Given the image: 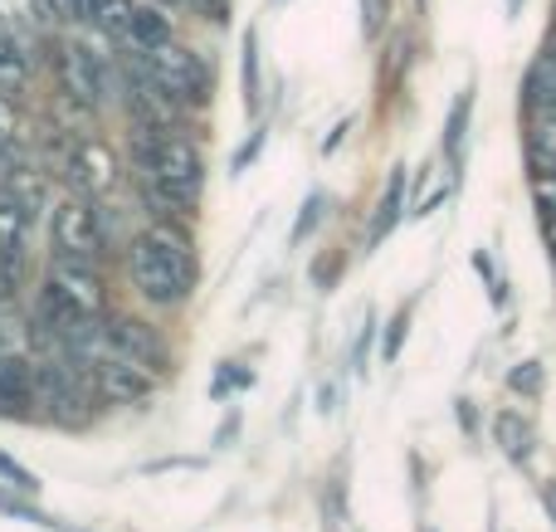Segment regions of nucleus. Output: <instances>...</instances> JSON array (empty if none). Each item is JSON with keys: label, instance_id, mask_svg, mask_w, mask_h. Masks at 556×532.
Segmentation results:
<instances>
[{"label": "nucleus", "instance_id": "obj_30", "mask_svg": "<svg viewBox=\"0 0 556 532\" xmlns=\"http://www.w3.org/2000/svg\"><path fill=\"white\" fill-rule=\"evenodd\" d=\"M260 147H264V132H254V137H250V142H244V147H240V152H235L230 172H244V166H250V162H254V156H260Z\"/></svg>", "mask_w": 556, "mask_h": 532}, {"label": "nucleus", "instance_id": "obj_11", "mask_svg": "<svg viewBox=\"0 0 556 532\" xmlns=\"http://www.w3.org/2000/svg\"><path fill=\"white\" fill-rule=\"evenodd\" d=\"M29 205L15 195V186L0 181V259H25Z\"/></svg>", "mask_w": 556, "mask_h": 532}, {"label": "nucleus", "instance_id": "obj_3", "mask_svg": "<svg viewBox=\"0 0 556 532\" xmlns=\"http://www.w3.org/2000/svg\"><path fill=\"white\" fill-rule=\"evenodd\" d=\"M93 387H88L84 367L74 357L68 362H39L35 371V410L54 426H84L93 410Z\"/></svg>", "mask_w": 556, "mask_h": 532}, {"label": "nucleus", "instance_id": "obj_25", "mask_svg": "<svg viewBox=\"0 0 556 532\" xmlns=\"http://www.w3.org/2000/svg\"><path fill=\"white\" fill-rule=\"evenodd\" d=\"M323 195H307V201H303V215H298V225H293V244H303L307 240V235H313L317 230V220H323Z\"/></svg>", "mask_w": 556, "mask_h": 532}, {"label": "nucleus", "instance_id": "obj_31", "mask_svg": "<svg viewBox=\"0 0 556 532\" xmlns=\"http://www.w3.org/2000/svg\"><path fill=\"white\" fill-rule=\"evenodd\" d=\"M98 5H103V0H74V25H93Z\"/></svg>", "mask_w": 556, "mask_h": 532}, {"label": "nucleus", "instance_id": "obj_9", "mask_svg": "<svg viewBox=\"0 0 556 532\" xmlns=\"http://www.w3.org/2000/svg\"><path fill=\"white\" fill-rule=\"evenodd\" d=\"M64 176L74 181L78 195H103L117 176V162L103 142H88V137H74L64 147Z\"/></svg>", "mask_w": 556, "mask_h": 532}, {"label": "nucleus", "instance_id": "obj_28", "mask_svg": "<svg viewBox=\"0 0 556 532\" xmlns=\"http://www.w3.org/2000/svg\"><path fill=\"white\" fill-rule=\"evenodd\" d=\"M508 387H513V391H542V371H538V362H522V367L508 377Z\"/></svg>", "mask_w": 556, "mask_h": 532}, {"label": "nucleus", "instance_id": "obj_12", "mask_svg": "<svg viewBox=\"0 0 556 532\" xmlns=\"http://www.w3.org/2000/svg\"><path fill=\"white\" fill-rule=\"evenodd\" d=\"M127 45L137 49V54H152V49L172 45L176 29H172V15H166L162 5H137L132 10V25H127Z\"/></svg>", "mask_w": 556, "mask_h": 532}, {"label": "nucleus", "instance_id": "obj_34", "mask_svg": "<svg viewBox=\"0 0 556 532\" xmlns=\"http://www.w3.org/2000/svg\"><path fill=\"white\" fill-rule=\"evenodd\" d=\"M552 59H556V39H552Z\"/></svg>", "mask_w": 556, "mask_h": 532}, {"label": "nucleus", "instance_id": "obj_24", "mask_svg": "<svg viewBox=\"0 0 556 532\" xmlns=\"http://www.w3.org/2000/svg\"><path fill=\"white\" fill-rule=\"evenodd\" d=\"M405 332H410V308H401L391 318V328H386V342H381V357L386 362H395L401 357V342H405Z\"/></svg>", "mask_w": 556, "mask_h": 532}, {"label": "nucleus", "instance_id": "obj_13", "mask_svg": "<svg viewBox=\"0 0 556 532\" xmlns=\"http://www.w3.org/2000/svg\"><path fill=\"white\" fill-rule=\"evenodd\" d=\"M29 84V49L20 35H0V98L15 103Z\"/></svg>", "mask_w": 556, "mask_h": 532}, {"label": "nucleus", "instance_id": "obj_14", "mask_svg": "<svg viewBox=\"0 0 556 532\" xmlns=\"http://www.w3.org/2000/svg\"><path fill=\"white\" fill-rule=\"evenodd\" d=\"M405 215V166H391V181H386V195L376 205V220H371V244H381L386 235L401 225Z\"/></svg>", "mask_w": 556, "mask_h": 532}, {"label": "nucleus", "instance_id": "obj_29", "mask_svg": "<svg viewBox=\"0 0 556 532\" xmlns=\"http://www.w3.org/2000/svg\"><path fill=\"white\" fill-rule=\"evenodd\" d=\"M250 371H240V367H235L230 371V362H225V371H220V377H215V396H225V391H244V387H250Z\"/></svg>", "mask_w": 556, "mask_h": 532}, {"label": "nucleus", "instance_id": "obj_23", "mask_svg": "<svg viewBox=\"0 0 556 532\" xmlns=\"http://www.w3.org/2000/svg\"><path fill=\"white\" fill-rule=\"evenodd\" d=\"M0 479H5L10 489H20V494H39V474H29V469L10 455H0Z\"/></svg>", "mask_w": 556, "mask_h": 532}, {"label": "nucleus", "instance_id": "obj_22", "mask_svg": "<svg viewBox=\"0 0 556 532\" xmlns=\"http://www.w3.org/2000/svg\"><path fill=\"white\" fill-rule=\"evenodd\" d=\"M528 172L532 176H556V142H547V137H532V142H528Z\"/></svg>", "mask_w": 556, "mask_h": 532}, {"label": "nucleus", "instance_id": "obj_35", "mask_svg": "<svg viewBox=\"0 0 556 532\" xmlns=\"http://www.w3.org/2000/svg\"><path fill=\"white\" fill-rule=\"evenodd\" d=\"M552 20H556V5H552Z\"/></svg>", "mask_w": 556, "mask_h": 532}, {"label": "nucleus", "instance_id": "obj_19", "mask_svg": "<svg viewBox=\"0 0 556 532\" xmlns=\"http://www.w3.org/2000/svg\"><path fill=\"white\" fill-rule=\"evenodd\" d=\"M25 10H29V25L39 29H59L74 20V0H25Z\"/></svg>", "mask_w": 556, "mask_h": 532}, {"label": "nucleus", "instance_id": "obj_1", "mask_svg": "<svg viewBox=\"0 0 556 532\" xmlns=\"http://www.w3.org/2000/svg\"><path fill=\"white\" fill-rule=\"evenodd\" d=\"M195 274H201L195 250L176 225H152L127 244V279L152 308H181L195 293Z\"/></svg>", "mask_w": 556, "mask_h": 532}, {"label": "nucleus", "instance_id": "obj_16", "mask_svg": "<svg viewBox=\"0 0 556 532\" xmlns=\"http://www.w3.org/2000/svg\"><path fill=\"white\" fill-rule=\"evenodd\" d=\"M469 113H473V88H464V93L454 98V107H450V123H444V152L450 156H459L464 132H469Z\"/></svg>", "mask_w": 556, "mask_h": 532}, {"label": "nucleus", "instance_id": "obj_20", "mask_svg": "<svg viewBox=\"0 0 556 532\" xmlns=\"http://www.w3.org/2000/svg\"><path fill=\"white\" fill-rule=\"evenodd\" d=\"M244 107L260 113V35H244Z\"/></svg>", "mask_w": 556, "mask_h": 532}, {"label": "nucleus", "instance_id": "obj_21", "mask_svg": "<svg viewBox=\"0 0 556 532\" xmlns=\"http://www.w3.org/2000/svg\"><path fill=\"white\" fill-rule=\"evenodd\" d=\"M0 514H5V518H15V523L59 528V523H54V518H49V514H39L35 504H25V498H20V489H15V494H10V489H0Z\"/></svg>", "mask_w": 556, "mask_h": 532}, {"label": "nucleus", "instance_id": "obj_17", "mask_svg": "<svg viewBox=\"0 0 556 532\" xmlns=\"http://www.w3.org/2000/svg\"><path fill=\"white\" fill-rule=\"evenodd\" d=\"M132 0H103L98 5V15H93V29H103L108 39H123L127 35V25H132Z\"/></svg>", "mask_w": 556, "mask_h": 532}, {"label": "nucleus", "instance_id": "obj_8", "mask_svg": "<svg viewBox=\"0 0 556 532\" xmlns=\"http://www.w3.org/2000/svg\"><path fill=\"white\" fill-rule=\"evenodd\" d=\"M98 332H103V342L113 352H123V357L142 362L147 371H166L172 367V352H166L162 332L147 328L142 318H98Z\"/></svg>", "mask_w": 556, "mask_h": 532}, {"label": "nucleus", "instance_id": "obj_6", "mask_svg": "<svg viewBox=\"0 0 556 532\" xmlns=\"http://www.w3.org/2000/svg\"><path fill=\"white\" fill-rule=\"evenodd\" d=\"M45 289L54 293V299H64L68 308H74L78 318H88V322L108 313L103 274H98V264H88V259H68V254H54V259L45 264Z\"/></svg>", "mask_w": 556, "mask_h": 532}, {"label": "nucleus", "instance_id": "obj_7", "mask_svg": "<svg viewBox=\"0 0 556 532\" xmlns=\"http://www.w3.org/2000/svg\"><path fill=\"white\" fill-rule=\"evenodd\" d=\"M59 84L78 107H103L108 103V64L93 45L84 39H64L59 45Z\"/></svg>", "mask_w": 556, "mask_h": 532}, {"label": "nucleus", "instance_id": "obj_4", "mask_svg": "<svg viewBox=\"0 0 556 532\" xmlns=\"http://www.w3.org/2000/svg\"><path fill=\"white\" fill-rule=\"evenodd\" d=\"M147 68H152V78L162 84V93L172 98L176 107H191V103H205L215 88L211 78V64H205V54H195V49L186 45H162L147 54Z\"/></svg>", "mask_w": 556, "mask_h": 532}, {"label": "nucleus", "instance_id": "obj_18", "mask_svg": "<svg viewBox=\"0 0 556 532\" xmlns=\"http://www.w3.org/2000/svg\"><path fill=\"white\" fill-rule=\"evenodd\" d=\"M528 103L532 107H556V59L552 54L528 74Z\"/></svg>", "mask_w": 556, "mask_h": 532}, {"label": "nucleus", "instance_id": "obj_27", "mask_svg": "<svg viewBox=\"0 0 556 532\" xmlns=\"http://www.w3.org/2000/svg\"><path fill=\"white\" fill-rule=\"evenodd\" d=\"M386 10H391V0H362V29L366 35H376V29L386 25Z\"/></svg>", "mask_w": 556, "mask_h": 532}, {"label": "nucleus", "instance_id": "obj_15", "mask_svg": "<svg viewBox=\"0 0 556 532\" xmlns=\"http://www.w3.org/2000/svg\"><path fill=\"white\" fill-rule=\"evenodd\" d=\"M493 440L508 449V459H528L532 455V430L522 426V416H513V410H503V416L493 420Z\"/></svg>", "mask_w": 556, "mask_h": 532}, {"label": "nucleus", "instance_id": "obj_33", "mask_svg": "<svg viewBox=\"0 0 556 532\" xmlns=\"http://www.w3.org/2000/svg\"><path fill=\"white\" fill-rule=\"evenodd\" d=\"M542 230H547V244H552V254H556V215H547V225H542Z\"/></svg>", "mask_w": 556, "mask_h": 532}, {"label": "nucleus", "instance_id": "obj_10", "mask_svg": "<svg viewBox=\"0 0 556 532\" xmlns=\"http://www.w3.org/2000/svg\"><path fill=\"white\" fill-rule=\"evenodd\" d=\"M35 371H39V362L20 357V352H0V416H39Z\"/></svg>", "mask_w": 556, "mask_h": 532}, {"label": "nucleus", "instance_id": "obj_26", "mask_svg": "<svg viewBox=\"0 0 556 532\" xmlns=\"http://www.w3.org/2000/svg\"><path fill=\"white\" fill-rule=\"evenodd\" d=\"M532 201L542 215H556V176H532Z\"/></svg>", "mask_w": 556, "mask_h": 532}, {"label": "nucleus", "instance_id": "obj_32", "mask_svg": "<svg viewBox=\"0 0 556 532\" xmlns=\"http://www.w3.org/2000/svg\"><path fill=\"white\" fill-rule=\"evenodd\" d=\"M366 347H371V318H366V332L356 338V371H366Z\"/></svg>", "mask_w": 556, "mask_h": 532}, {"label": "nucleus", "instance_id": "obj_2", "mask_svg": "<svg viewBox=\"0 0 556 532\" xmlns=\"http://www.w3.org/2000/svg\"><path fill=\"white\" fill-rule=\"evenodd\" d=\"M137 172H142L147 195L166 211L195 205L205 186V156L191 137H166L162 127H137Z\"/></svg>", "mask_w": 556, "mask_h": 532}, {"label": "nucleus", "instance_id": "obj_5", "mask_svg": "<svg viewBox=\"0 0 556 532\" xmlns=\"http://www.w3.org/2000/svg\"><path fill=\"white\" fill-rule=\"evenodd\" d=\"M49 244L54 254H68V259H88L98 264L108 254L103 225H98V211L84 201V195H64V201L49 211Z\"/></svg>", "mask_w": 556, "mask_h": 532}]
</instances>
